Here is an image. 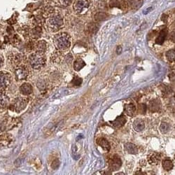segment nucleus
<instances>
[{"label":"nucleus","instance_id":"f257e3e1","mask_svg":"<svg viewBox=\"0 0 175 175\" xmlns=\"http://www.w3.org/2000/svg\"><path fill=\"white\" fill-rule=\"evenodd\" d=\"M28 62L32 69L40 70L46 65V57L45 56V53L34 51L29 56Z\"/></svg>","mask_w":175,"mask_h":175},{"label":"nucleus","instance_id":"f03ea898","mask_svg":"<svg viewBox=\"0 0 175 175\" xmlns=\"http://www.w3.org/2000/svg\"><path fill=\"white\" fill-rule=\"evenodd\" d=\"M53 44L57 50L64 51L68 49L71 44V39L66 32H61L56 34L53 38Z\"/></svg>","mask_w":175,"mask_h":175},{"label":"nucleus","instance_id":"7ed1b4c3","mask_svg":"<svg viewBox=\"0 0 175 175\" xmlns=\"http://www.w3.org/2000/svg\"><path fill=\"white\" fill-rule=\"evenodd\" d=\"M46 24L49 31L56 32L62 29L64 25V22L62 18L60 15H52L50 16Z\"/></svg>","mask_w":175,"mask_h":175},{"label":"nucleus","instance_id":"20e7f679","mask_svg":"<svg viewBox=\"0 0 175 175\" xmlns=\"http://www.w3.org/2000/svg\"><path fill=\"white\" fill-rule=\"evenodd\" d=\"M28 99L25 96H18L14 98L12 100L10 108L13 111L16 113H20L26 108L27 104H28Z\"/></svg>","mask_w":175,"mask_h":175},{"label":"nucleus","instance_id":"39448f33","mask_svg":"<svg viewBox=\"0 0 175 175\" xmlns=\"http://www.w3.org/2000/svg\"><path fill=\"white\" fill-rule=\"evenodd\" d=\"M8 60L9 63L15 68L25 64L26 61V56L24 54L18 52H11L8 55Z\"/></svg>","mask_w":175,"mask_h":175},{"label":"nucleus","instance_id":"423d86ee","mask_svg":"<svg viewBox=\"0 0 175 175\" xmlns=\"http://www.w3.org/2000/svg\"><path fill=\"white\" fill-rule=\"evenodd\" d=\"M15 76L17 81H23L28 77L29 74V67L25 64H22L15 68Z\"/></svg>","mask_w":175,"mask_h":175},{"label":"nucleus","instance_id":"0eeeda50","mask_svg":"<svg viewBox=\"0 0 175 175\" xmlns=\"http://www.w3.org/2000/svg\"><path fill=\"white\" fill-rule=\"evenodd\" d=\"M12 81V76L6 71L0 72V91H4L8 88Z\"/></svg>","mask_w":175,"mask_h":175},{"label":"nucleus","instance_id":"6e6552de","mask_svg":"<svg viewBox=\"0 0 175 175\" xmlns=\"http://www.w3.org/2000/svg\"><path fill=\"white\" fill-rule=\"evenodd\" d=\"M90 4V0H76L74 4V11L79 14H83L89 9Z\"/></svg>","mask_w":175,"mask_h":175},{"label":"nucleus","instance_id":"1a4fd4ad","mask_svg":"<svg viewBox=\"0 0 175 175\" xmlns=\"http://www.w3.org/2000/svg\"><path fill=\"white\" fill-rule=\"evenodd\" d=\"M48 49V44L44 40H39L34 44V51L45 53Z\"/></svg>","mask_w":175,"mask_h":175},{"label":"nucleus","instance_id":"9d476101","mask_svg":"<svg viewBox=\"0 0 175 175\" xmlns=\"http://www.w3.org/2000/svg\"><path fill=\"white\" fill-rule=\"evenodd\" d=\"M19 91L21 92L22 95L29 96L33 92V88H32L30 84L25 82V83H23L20 86Z\"/></svg>","mask_w":175,"mask_h":175},{"label":"nucleus","instance_id":"9b49d317","mask_svg":"<svg viewBox=\"0 0 175 175\" xmlns=\"http://www.w3.org/2000/svg\"><path fill=\"white\" fill-rule=\"evenodd\" d=\"M122 161L118 156H114L109 161V167L112 171H116L121 167Z\"/></svg>","mask_w":175,"mask_h":175},{"label":"nucleus","instance_id":"f8f14e48","mask_svg":"<svg viewBox=\"0 0 175 175\" xmlns=\"http://www.w3.org/2000/svg\"><path fill=\"white\" fill-rule=\"evenodd\" d=\"M161 159V157L160 154L157 153H152L149 154L148 157H147V160L149 164L152 165H156L160 162Z\"/></svg>","mask_w":175,"mask_h":175},{"label":"nucleus","instance_id":"ddd939ff","mask_svg":"<svg viewBox=\"0 0 175 175\" xmlns=\"http://www.w3.org/2000/svg\"><path fill=\"white\" fill-rule=\"evenodd\" d=\"M31 37L33 39H38L42 34V29L41 26H35L32 30L29 32Z\"/></svg>","mask_w":175,"mask_h":175},{"label":"nucleus","instance_id":"4468645a","mask_svg":"<svg viewBox=\"0 0 175 175\" xmlns=\"http://www.w3.org/2000/svg\"><path fill=\"white\" fill-rule=\"evenodd\" d=\"M149 108L152 112H157L161 109V103L159 99H156L150 102Z\"/></svg>","mask_w":175,"mask_h":175},{"label":"nucleus","instance_id":"2eb2a0df","mask_svg":"<svg viewBox=\"0 0 175 175\" xmlns=\"http://www.w3.org/2000/svg\"><path fill=\"white\" fill-rule=\"evenodd\" d=\"M62 58H63V57H62V51H58V50L54 51L51 55V61L55 64L60 63Z\"/></svg>","mask_w":175,"mask_h":175},{"label":"nucleus","instance_id":"dca6fc26","mask_svg":"<svg viewBox=\"0 0 175 175\" xmlns=\"http://www.w3.org/2000/svg\"><path fill=\"white\" fill-rule=\"evenodd\" d=\"M9 97L4 91H0V107H6L9 103Z\"/></svg>","mask_w":175,"mask_h":175},{"label":"nucleus","instance_id":"f3484780","mask_svg":"<svg viewBox=\"0 0 175 175\" xmlns=\"http://www.w3.org/2000/svg\"><path fill=\"white\" fill-rule=\"evenodd\" d=\"M111 122L114 125L115 127H121L122 126H124L125 123L126 122V117L122 114L120 116L117 117V118L115 119L114 121H111Z\"/></svg>","mask_w":175,"mask_h":175},{"label":"nucleus","instance_id":"a211bd4d","mask_svg":"<svg viewBox=\"0 0 175 175\" xmlns=\"http://www.w3.org/2000/svg\"><path fill=\"white\" fill-rule=\"evenodd\" d=\"M133 127L137 132H142L145 127L144 122L142 119H137L133 122Z\"/></svg>","mask_w":175,"mask_h":175},{"label":"nucleus","instance_id":"6ab92c4d","mask_svg":"<svg viewBox=\"0 0 175 175\" xmlns=\"http://www.w3.org/2000/svg\"><path fill=\"white\" fill-rule=\"evenodd\" d=\"M124 109L126 113L128 115V116H132L135 113L136 107L133 104H125Z\"/></svg>","mask_w":175,"mask_h":175},{"label":"nucleus","instance_id":"aec40b11","mask_svg":"<svg viewBox=\"0 0 175 175\" xmlns=\"http://www.w3.org/2000/svg\"><path fill=\"white\" fill-rule=\"evenodd\" d=\"M167 35V29H164L161 30V32H160V34L158 35V38L156 40V43L157 44H160L161 45L163 43Z\"/></svg>","mask_w":175,"mask_h":175},{"label":"nucleus","instance_id":"412c9836","mask_svg":"<svg viewBox=\"0 0 175 175\" xmlns=\"http://www.w3.org/2000/svg\"><path fill=\"white\" fill-rule=\"evenodd\" d=\"M125 149H126V151L128 152L129 154H137V146L133 144L130 143V142L125 144Z\"/></svg>","mask_w":175,"mask_h":175},{"label":"nucleus","instance_id":"4be33fe9","mask_svg":"<svg viewBox=\"0 0 175 175\" xmlns=\"http://www.w3.org/2000/svg\"><path fill=\"white\" fill-rule=\"evenodd\" d=\"M54 12H55V9L53 7H52L51 6H48L44 8L43 11H42V15H43L44 18L50 17L52 16Z\"/></svg>","mask_w":175,"mask_h":175},{"label":"nucleus","instance_id":"5701e85b","mask_svg":"<svg viewBox=\"0 0 175 175\" xmlns=\"http://www.w3.org/2000/svg\"><path fill=\"white\" fill-rule=\"evenodd\" d=\"M162 167H163L165 170L169 171L173 168V163H172L170 159L165 158L162 162Z\"/></svg>","mask_w":175,"mask_h":175},{"label":"nucleus","instance_id":"b1692460","mask_svg":"<svg viewBox=\"0 0 175 175\" xmlns=\"http://www.w3.org/2000/svg\"><path fill=\"white\" fill-rule=\"evenodd\" d=\"M85 65H86V63H85V62L83 60L79 58L74 62V69L76 70V71H79V70H81Z\"/></svg>","mask_w":175,"mask_h":175},{"label":"nucleus","instance_id":"393cba45","mask_svg":"<svg viewBox=\"0 0 175 175\" xmlns=\"http://www.w3.org/2000/svg\"><path fill=\"white\" fill-rule=\"evenodd\" d=\"M97 143H98L99 146L102 147L104 150H106V151H109L110 150V144L109 143V142L107 141L106 139L100 138L98 141H97Z\"/></svg>","mask_w":175,"mask_h":175},{"label":"nucleus","instance_id":"a878e982","mask_svg":"<svg viewBox=\"0 0 175 175\" xmlns=\"http://www.w3.org/2000/svg\"><path fill=\"white\" fill-rule=\"evenodd\" d=\"M166 57L169 62L175 61V50H169L167 52Z\"/></svg>","mask_w":175,"mask_h":175},{"label":"nucleus","instance_id":"bb28decb","mask_svg":"<svg viewBox=\"0 0 175 175\" xmlns=\"http://www.w3.org/2000/svg\"><path fill=\"white\" fill-rule=\"evenodd\" d=\"M72 0H57V3L62 7H67L72 4Z\"/></svg>","mask_w":175,"mask_h":175},{"label":"nucleus","instance_id":"cd10ccee","mask_svg":"<svg viewBox=\"0 0 175 175\" xmlns=\"http://www.w3.org/2000/svg\"><path fill=\"white\" fill-rule=\"evenodd\" d=\"M169 126L168 123H167L165 122H162L161 125V127H160V130L162 133H166V132L169 130Z\"/></svg>","mask_w":175,"mask_h":175},{"label":"nucleus","instance_id":"c85d7f7f","mask_svg":"<svg viewBox=\"0 0 175 175\" xmlns=\"http://www.w3.org/2000/svg\"><path fill=\"white\" fill-rule=\"evenodd\" d=\"M95 20L96 21H102L107 18V15L104 13H98L95 15Z\"/></svg>","mask_w":175,"mask_h":175},{"label":"nucleus","instance_id":"c756f323","mask_svg":"<svg viewBox=\"0 0 175 175\" xmlns=\"http://www.w3.org/2000/svg\"><path fill=\"white\" fill-rule=\"evenodd\" d=\"M72 83H73L74 86H79L82 83V79L78 76H75L73 79V81H72Z\"/></svg>","mask_w":175,"mask_h":175},{"label":"nucleus","instance_id":"7c9ffc66","mask_svg":"<svg viewBox=\"0 0 175 175\" xmlns=\"http://www.w3.org/2000/svg\"><path fill=\"white\" fill-rule=\"evenodd\" d=\"M169 79H170V81L172 83V84H173L174 86H175V72H173V73L169 74Z\"/></svg>","mask_w":175,"mask_h":175},{"label":"nucleus","instance_id":"2f4dec72","mask_svg":"<svg viewBox=\"0 0 175 175\" xmlns=\"http://www.w3.org/2000/svg\"><path fill=\"white\" fill-rule=\"evenodd\" d=\"M14 42L15 44H18L21 42V39H20L18 35H15L14 37Z\"/></svg>","mask_w":175,"mask_h":175},{"label":"nucleus","instance_id":"473e14b6","mask_svg":"<svg viewBox=\"0 0 175 175\" xmlns=\"http://www.w3.org/2000/svg\"><path fill=\"white\" fill-rule=\"evenodd\" d=\"M3 64H4V59L1 55H0V68L3 66Z\"/></svg>","mask_w":175,"mask_h":175},{"label":"nucleus","instance_id":"72a5a7b5","mask_svg":"<svg viewBox=\"0 0 175 175\" xmlns=\"http://www.w3.org/2000/svg\"><path fill=\"white\" fill-rule=\"evenodd\" d=\"M171 39L174 42H175V32H172V34L171 35Z\"/></svg>","mask_w":175,"mask_h":175},{"label":"nucleus","instance_id":"f704fd0d","mask_svg":"<svg viewBox=\"0 0 175 175\" xmlns=\"http://www.w3.org/2000/svg\"><path fill=\"white\" fill-rule=\"evenodd\" d=\"M121 51H122L121 47V46H118V48H117V53L120 54L121 52Z\"/></svg>","mask_w":175,"mask_h":175}]
</instances>
